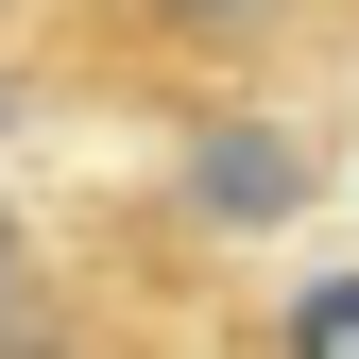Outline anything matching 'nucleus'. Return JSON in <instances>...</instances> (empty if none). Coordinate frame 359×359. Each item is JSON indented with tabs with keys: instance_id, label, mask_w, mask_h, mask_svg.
<instances>
[{
	"instance_id": "1",
	"label": "nucleus",
	"mask_w": 359,
	"mask_h": 359,
	"mask_svg": "<svg viewBox=\"0 0 359 359\" xmlns=\"http://www.w3.org/2000/svg\"><path fill=\"white\" fill-rule=\"evenodd\" d=\"M359 52V0H69V69L171 120H274Z\"/></svg>"
},
{
	"instance_id": "2",
	"label": "nucleus",
	"mask_w": 359,
	"mask_h": 359,
	"mask_svg": "<svg viewBox=\"0 0 359 359\" xmlns=\"http://www.w3.org/2000/svg\"><path fill=\"white\" fill-rule=\"evenodd\" d=\"M274 359H359V274H325V291H291V325H274Z\"/></svg>"
},
{
	"instance_id": "3",
	"label": "nucleus",
	"mask_w": 359,
	"mask_h": 359,
	"mask_svg": "<svg viewBox=\"0 0 359 359\" xmlns=\"http://www.w3.org/2000/svg\"><path fill=\"white\" fill-rule=\"evenodd\" d=\"M0 18H18V0H0Z\"/></svg>"
}]
</instances>
